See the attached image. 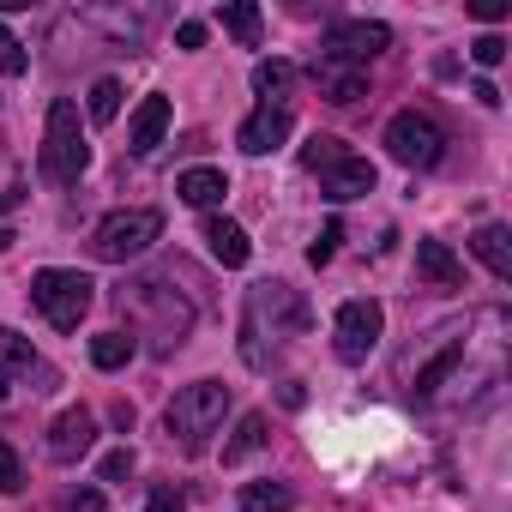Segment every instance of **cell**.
I'll use <instances>...</instances> for the list:
<instances>
[{"mask_svg":"<svg viewBox=\"0 0 512 512\" xmlns=\"http://www.w3.org/2000/svg\"><path fill=\"white\" fill-rule=\"evenodd\" d=\"M314 326V308L302 302V290L290 284H253L247 290V314H241V362L247 368H272V350L302 338Z\"/></svg>","mask_w":512,"mask_h":512,"instance_id":"1","label":"cell"},{"mask_svg":"<svg viewBox=\"0 0 512 512\" xmlns=\"http://www.w3.org/2000/svg\"><path fill=\"white\" fill-rule=\"evenodd\" d=\"M464 338H470V320H446V326L422 332V338L398 356V386H404L410 398H434V392L452 380V368L464 362Z\"/></svg>","mask_w":512,"mask_h":512,"instance_id":"2","label":"cell"},{"mask_svg":"<svg viewBox=\"0 0 512 512\" xmlns=\"http://www.w3.org/2000/svg\"><path fill=\"white\" fill-rule=\"evenodd\" d=\"M115 302H121V314L133 326H145V338H157V350H175L187 338V326H193V302L175 296L163 278H127Z\"/></svg>","mask_w":512,"mask_h":512,"instance_id":"3","label":"cell"},{"mask_svg":"<svg viewBox=\"0 0 512 512\" xmlns=\"http://www.w3.org/2000/svg\"><path fill=\"white\" fill-rule=\"evenodd\" d=\"M223 416H229V386H223V380H199V386H181V392L169 398L163 428H169L187 452H199V446L223 428Z\"/></svg>","mask_w":512,"mask_h":512,"instance_id":"4","label":"cell"},{"mask_svg":"<svg viewBox=\"0 0 512 512\" xmlns=\"http://www.w3.org/2000/svg\"><path fill=\"white\" fill-rule=\"evenodd\" d=\"M85 169H91V145H85V127H79V103L55 97L49 103V133H43V175L55 187H73Z\"/></svg>","mask_w":512,"mask_h":512,"instance_id":"5","label":"cell"},{"mask_svg":"<svg viewBox=\"0 0 512 512\" xmlns=\"http://www.w3.org/2000/svg\"><path fill=\"white\" fill-rule=\"evenodd\" d=\"M302 163L320 175V193H326V199H338V205H344V199L374 193V163H368V157H356L344 139H326V133H320V139H308Z\"/></svg>","mask_w":512,"mask_h":512,"instance_id":"6","label":"cell"},{"mask_svg":"<svg viewBox=\"0 0 512 512\" xmlns=\"http://www.w3.org/2000/svg\"><path fill=\"white\" fill-rule=\"evenodd\" d=\"M31 302H37V314H43L55 332H79V320H85L91 302H97V284H91L85 272H61V266H49V272L31 278Z\"/></svg>","mask_w":512,"mask_h":512,"instance_id":"7","label":"cell"},{"mask_svg":"<svg viewBox=\"0 0 512 512\" xmlns=\"http://www.w3.org/2000/svg\"><path fill=\"white\" fill-rule=\"evenodd\" d=\"M386 151L398 169H434L446 157V127L428 109H398L386 121Z\"/></svg>","mask_w":512,"mask_h":512,"instance_id":"8","label":"cell"},{"mask_svg":"<svg viewBox=\"0 0 512 512\" xmlns=\"http://www.w3.org/2000/svg\"><path fill=\"white\" fill-rule=\"evenodd\" d=\"M163 235V211H151V205H133V211H109L103 223H97V260H109V266H127V260H139V253L151 247Z\"/></svg>","mask_w":512,"mask_h":512,"instance_id":"9","label":"cell"},{"mask_svg":"<svg viewBox=\"0 0 512 512\" xmlns=\"http://www.w3.org/2000/svg\"><path fill=\"white\" fill-rule=\"evenodd\" d=\"M386 49H392V31H386L380 19H332L326 37H320V55H326V61H344V67H362V73H368V61L386 55Z\"/></svg>","mask_w":512,"mask_h":512,"instance_id":"10","label":"cell"},{"mask_svg":"<svg viewBox=\"0 0 512 512\" xmlns=\"http://www.w3.org/2000/svg\"><path fill=\"white\" fill-rule=\"evenodd\" d=\"M380 332H386L380 302H344V308H338V326H332V350H338V362H368L374 344H380Z\"/></svg>","mask_w":512,"mask_h":512,"instance_id":"11","label":"cell"},{"mask_svg":"<svg viewBox=\"0 0 512 512\" xmlns=\"http://www.w3.org/2000/svg\"><path fill=\"white\" fill-rule=\"evenodd\" d=\"M25 380H37L31 392H55V380H61V374H55V368H49V362L19 338V332L0 326V398H13Z\"/></svg>","mask_w":512,"mask_h":512,"instance_id":"12","label":"cell"},{"mask_svg":"<svg viewBox=\"0 0 512 512\" xmlns=\"http://www.w3.org/2000/svg\"><path fill=\"white\" fill-rule=\"evenodd\" d=\"M290 127H296V115H290V103H260L247 121H241V133H235V145L247 151V157H266V151H278L284 139H290Z\"/></svg>","mask_w":512,"mask_h":512,"instance_id":"13","label":"cell"},{"mask_svg":"<svg viewBox=\"0 0 512 512\" xmlns=\"http://www.w3.org/2000/svg\"><path fill=\"white\" fill-rule=\"evenodd\" d=\"M91 446H97V416L91 410H61L55 428H49V458L55 464H79Z\"/></svg>","mask_w":512,"mask_h":512,"instance_id":"14","label":"cell"},{"mask_svg":"<svg viewBox=\"0 0 512 512\" xmlns=\"http://www.w3.org/2000/svg\"><path fill=\"white\" fill-rule=\"evenodd\" d=\"M314 85H320V97L326 103H338V109H350L356 97H368V73L362 67H344V61H326V55H314Z\"/></svg>","mask_w":512,"mask_h":512,"instance_id":"15","label":"cell"},{"mask_svg":"<svg viewBox=\"0 0 512 512\" xmlns=\"http://www.w3.org/2000/svg\"><path fill=\"white\" fill-rule=\"evenodd\" d=\"M163 133H169V97H145L133 109V121H127V151L133 157H151L163 145Z\"/></svg>","mask_w":512,"mask_h":512,"instance_id":"16","label":"cell"},{"mask_svg":"<svg viewBox=\"0 0 512 512\" xmlns=\"http://www.w3.org/2000/svg\"><path fill=\"white\" fill-rule=\"evenodd\" d=\"M416 278H428L434 290H464V266L446 241H416Z\"/></svg>","mask_w":512,"mask_h":512,"instance_id":"17","label":"cell"},{"mask_svg":"<svg viewBox=\"0 0 512 512\" xmlns=\"http://www.w3.org/2000/svg\"><path fill=\"white\" fill-rule=\"evenodd\" d=\"M205 247H211V260L229 266V272L247 266V253H253V247H247V229L229 223V217H211V223H205Z\"/></svg>","mask_w":512,"mask_h":512,"instance_id":"18","label":"cell"},{"mask_svg":"<svg viewBox=\"0 0 512 512\" xmlns=\"http://www.w3.org/2000/svg\"><path fill=\"white\" fill-rule=\"evenodd\" d=\"M470 247H476V260H482V266H488V272H494V278H500V284H506V278H512V235H506V229H500V223H482V229H476V241H470Z\"/></svg>","mask_w":512,"mask_h":512,"instance_id":"19","label":"cell"},{"mask_svg":"<svg viewBox=\"0 0 512 512\" xmlns=\"http://www.w3.org/2000/svg\"><path fill=\"white\" fill-rule=\"evenodd\" d=\"M175 193L187 199V205H199V211H211V205H223V193H229V181H223V169H187L181 181H175Z\"/></svg>","mask_w":512,"mask_h":512,"instance_id":"20","label":"cell"},{"mask_svg":"<svg viewBox=\"0 0 512 512\" xmlns=\"http://www.w3.org/2000/svg\"><path fill=\"white\" fill-rule=\"evenodd\" d=\"M272 434H266V416L260 410H247L241 422H235V434L223 440V464H241V458H253V452H260Z\"/></svg>","mask_w":512,"mask_h":512,"instance_id":"21","label":"cell"},{"mask_svg":"<svg viewBox=\"0 0 512 512\" xmlns=\"http://www.w3.org/2000/svg\"><path fill=\"white\" fill-rule=\"evenodd\" d=\"M296 67L290 61H260V67H253V91H260L266 103H290V91H296Z\"/></svg>","mask_w":512,"mask_h":512,"instance_id":"22","label":"cell"},{"mask_svg":"<svg viewBox=\"0 0 512 512\" xmlns=\"http://www.w3.org/2000/svg\"><path fill=\"white\" fill-rule=\"evenodd\" d=\"M133 350H139V344H133L127 332H97V338H91V362H97L103 374L127 368V362H133Z\"/></svg>","mask_w":512,"mask_h":512,"instance_id":"23","label":"cell"},{"mask_svg":"<svg viewBox=\"0 0 512 512\" xmlns=\"http://www.w3.org/2000/svg\"><path fill=\"white\" fill-rule=\"evenodd\" d=\"M290 506H296V494L284 482H247L241 488V512H290Z\"/></svg>","mask_w":512,"mask_h":512,"instance_id":"24","label":"cell"},{"mask_svg":"<svg viewBox=\"0 0 512 512\" xmlns=\"http://www.w3.org/2000/svg\"><path fill=\"white\" fill-rule=\"evenodd\" d=\"M217 25H223L229 37H241L247 49L260 43V7H247V0H241V7H223V13H217Z\"/></svg>","mask_w":512,"mask_h":512,"instance_id":"25","label":"cell"},{"mask_svg":"<svg viewBox=\"0 0 512 512\" xmlns=\"http://www.w3.org/2000/svg\"><path fill=\"white\" fill-rule=\"evenodd\" d=\"M115 115H121V85H115V79H97V85H91V121L109 127Z\"/></svg>","mask_w":512,"mask_h":512,"instance_id":"26","label":"cell"},{"mask_svg":"<svg viewBox=\"0 0 512 512\" xmlns=\"http://www.w3.org/2000/svg\"><path fill=\"white\" fill-rule=\"evenodd\" d=\"M338 241H344V223H326L320 241L308 247V266H332V260H338Z\"/></svg>","mask_w":512,"mask_h":512,"instance_id":"27","label":"cell"},{"mask_svg":"<svg viewBox=\"0 0 512 512\" xmlns=\"http://www.w3.org/2000/svg\"><path fill=\"white\" fill-rule=\"evenodd\" d=\"M25 488V464H19V452L0 440V494H19Z\"/></svg>","mask_w":512,"mask_h":512,"instance_id":"28","label":"cell"},{"mask_svg":"<svg viewBox=\"0 0 512 512\" xmlns=\"http://www.w3.org/2000/svg\"><path fill=\"white\" fill-rule=\"evenodd\" d=\"M31 67V55H25V43L7 31V25H0V73H25Z\"/></svg>","mask_w":512,"mask_h":512,"instance_id":"29","label":"cell"},{"mask_svg":"<svg viewBox=\"0 0 512 512\" xmlns=\"http://www.w3.org/2000/svg\"><path fill=\"white\" fill-rule=\"evenodd\" d=\"M470 61H476V67H500V61H506V43H500L494 31H482V37L470 43Z\"/></svg>","mask_w":512,"mask_h":512,"instance_id":"30","label":"cell"},{"mask_svg":"<svg viewBox=\"0 0 512 512\" xmlns=\"http://www.w3.org/2000/svg\"><path fill=\"white\" fill-rule=\"evenodd\" d=\"M55 512H103V494H97V488H73Z\"/></svg>","mask_w":512,"mask_h":512,"instance_id":"31","label":"cell"},{"mask_svg":"<svg viewBox=\"0 0 512 512\" xmlns=\"http://www.w3.org/2000/svg\"><path fill=\"white\" fill-rule=\"evenodd\" d=\"M127 476H133V452L121 446V452H109V458H103V482H127Z\"/></svg>","mask_w":512,"mask_h":512,"instance_id":"32","label":"cell"},{"mask_svg":"<svg viewBox=\"0 0 512 512\" xmlns=\"http://www.w3.org/2000/svg\"><path fill=\"white\" fill-rule=\"evenodd\" d=\"M145 512H187V506H181L175 482H157V488H151V506H145Z\"/></svg>","mask_w":512,"mask_h":512,"instance_id":"33","label":"cell"},{"mask_svg":"<svg viewBox=\"0 0 512 512\" xmlns=\"http://www.w3.org/2000/svg\"><path fill=\"white\" fill-rule=\"evenodd\" d=\"M175 43H181V49H199V43H205V25H199V19H181V25H175Z\"/></svg>","mask_w":512,"mask_h":512,"instance_id":"34","label":"cell"},{"mask_svg":"<svg viewBox=\"0 0 512 512\" xmlns=\"http://www.w3.org/2000/svg\"><path fill=\"white\" fill-rule=\"evenodd\" d=\"M476 19H488V25L506 19V0H476Z\"/></svg>","mask_w":512,"mask_h":512,"instance_id":"35","label":"cell"},{"mask_svg":"<svg viewBox=\"0 0 512 512\" xmlns=\"http://www.w3.org/2000/svg\"><path fill=\"white\" fill-rule=\"evenodd\" d=\"M109 416H115V428H121V434H127V428H133V404H127V398H121V404H115V410H109Z\"/></svg>","mask_w":512,"mask_h":512,"instance_id":"36","label":"cell"},{"mask_svg":"<svg viewBox=\"0 0 512 512\" xmlns=\"http://www.w3.org/2000/svg\"><path fill=\"white\" fill-rule=\"evenodd\" d=\"M19 199H25V187H7V193H0V211H13Z\"/></svg>","mask_w":512,"mask_h":512,"instance_id":"37","label":"cell"},{"mask_svg":"<svg viewBox=\"0 0 512 512\" xmlns=\"http://www.w3.org/2000/svg\"><path fill=\"white\" fill-rule=\"evenodd\" d=\"M7 247H13V229H0V253H7Z\"/></svg>","mask_w":512,"mask_h":512,"instance_id":"38","label":"cell"}]
</instances>
